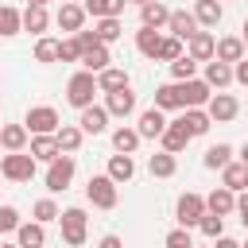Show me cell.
Here are the masks:
<instances>
[{"label": "cell", "instance_id": "cell-27", "mask_svg": "<svg viewBox=\"0 0 248 248\" xmlns=\"http://www.w3.org/2000/svg\"><path fill=\"white\" fill-rule=\"evenodd\" d=\"M178 120H182V128L190 132V140H194V136H205V132H209V124H213L205 108H182V116H178Z\"/></svg>", "mask_w": 248, "mask_h": 248}, {"label": "cell", "instance_id": "cell-19", "mask_svg": "<svg viewBox=\"0 0 248 248\" xmlns=\"http://www.w3.org/2000/svg\"><path fill=\"white\" fill-rule=\"evenodd\" d=\"M159 46H163V31L159 27H140L136 31V50L143 54V58H159Z\"/></svg>", "mask_w": 248, "mask_h": 248}, {"label": "cell", "instance_id": "cell-36", "mask_svg": "<svg viewBox=\"0 0 248 248\" xmlns=\"http://www.w3.org/2000/svg\"><path fill=\"white\" fill-rule=\"evenodd\" d=\"M124 85H128V74L116 70V66H105V70L97 74V89H101V93H116V89H124Z\"/></svg>", "mask_w": 248, "mask_h": 248}, {"label": "cell", "instance_id": "cell-31", "mask_svg": "<svg viewBox=\"0 0 248 248\" xmlns=\"http://www.w3.org/2000/svg\"><path fill=\"white\" fill-rule=\"evenodd\" d=\"M54 140H58V151H66V155H74V151L81 147V140H85V132H81L78 124H58V132H54Z\"/></svg>", "mask_w": 248, "mask_h": 248}, {"label": "cell", "instance_id": "cell-46", "mask_svg": "<svg viewBox=\"0 0 248 248\" xmlns=\"http://www.w3.org/2000/svg\"><path fill=\"white\" fill-rule=\"evenodd\" d=\"M167 248H194V236H190V229H170L167 232Z\"/></svg>", "mask_w": 248, "mask_h": 248}, {"label": "cell", "instance_id": "cell-29", "mask_svg": "<svg viewBox=\"0 0 248 248\" xmlns=\"http://www.w3.org/2000/svg\"><path fill=\"white\" fill-rule=\"evenodd\" d=\"M221 16H225L221 0H198V4H194V19H198V27H217Z\"/></svg>", "mask_w": 248, "mask_h": 248}, {"label": "cell", "instance_id": "cell-14", "mask_svg": "<svg viewBox=\"0 0 248 248\" xmlns=\"http://www.w3.org/2000/svg\"><path fill=\"white\" fill-rule=\"evenodd\" d=\"M54 23H58L62 31H70V35H74V31H81V27H85V8H81V4L62 0V8L54 12Z\"/></svg>", "mask_w": 248, "mask_h": 248}, {"label": "cell", "instance_id": "cell-1", "mask_svg": "<svg viewBox=\"0 0 248 248\" xmlns=\"http://www.w3.org/2000/svg\"><path fill=\"white\" fill-rule=\"evenodd\" d=\"M101 89H97V74H89V70H78L70 81H66V101L81 112L85 105H93V97H97Z\"/></svg>", "mask_w": 248, "mask_h": 248}, {"label": "cell", "instance_id": "cell-20", "mask_svg": "<svg viewBox=\"0 0 248 248\" xmlns=\"http://www.w3.org/2000/svg\"><path fill=\"white\" fill-rule=\"evenodd\" d=\"M248 50H244V43H240V35H225V39H217V46H213V58L217 62H240Z\"/></svg>", "mask_w": 248, "mask_h": 248}, {"label": "cell", "instance_id": "cell-56", "mask_svg": "<svg viewBox=\"0 0 248 248\" xmlns=\"http://www.w3.org/2000/svg\"><path fill=\"white\" fill-rule=\"evenodd\" d=\"M132 4H147V0H132Z\"/></svg>", "mask_w": 248, "mask_h": 248}, {"label": "cell", "instance_id": "cell-42", "mask_svg": "<svg viewBox=\"0 0 248 248\" xmlns=\"http://www.w3.org/2000/svg\"><path fill=\"white\" fill-rule=\"evenodd\" d=\"M58 213H62V209L54 205V198H39V202H35V209H31V217H35L39 225H50V221H58Z\"/></svg>", "mask_w": 248, "mask_h": 248}, {"label": "cell", "instance_id": "cell-23", "mask_svg": "<svg viewBox=\"0 0 248 248\" xmlns=\"http://www.w3.org/2000/svg\"><path fill=\"white\" fill-rule=\"evenodd\" d=\"M140 19H143V27H167V19H170V8L163 4V0H147V4H140Z\"/></svg>", "mask_w": 248, "mask_h": 248}, {"label": "cell", "instance_id": "cell-41", "mask_svg": "<svg viewBox=\"0 0 248 248\" xmlns=\"http://www.w3.org/2000/svg\"><path fill=\"white\" fill-rule=\"evenodd\" d=\"M202 163H205L209 170H221L225 163H232V147H229V143H213V147L205 151V159H202Z\"/></svg>", "mask_w": 248, "mask_h": 248}, {"label": "cell", "instance_id": "cell-16", "mask_svg": "<svg viewBox=\"0 0 248 248\" xmlns=\"http://www.w3.org/2000/svg\"><path fill=\"white\" fill-rule=\"evenodd\" d=\"M202 81H205L209 89H225V85L232 81V66H229V62L209 58V62H202Z\"/></svg>", "mask_w": 248, "mask_h": 248}, {"label": "cell", "instance_id": "cell-11", "mask_svg": "<svg viewBox=\"0 0 248 248\" xmlns=\"http://www.w3.org/2000/svg\"><path fill=\"white\" fill-rule=\"evenodd\" d=\"M19 19H23V31L27 35H46V27H50V12L43 8V4H27L23 12H19Z\"/></svg>", "mask_w": 248, "mask_h": 248}, {"label": "cell", "instance_id": "cell-30", "mask_svg": "<svg viewBox=\"0 0 248 248\" xmlns=\"http://www.w3.org/2000/svg\"><path fill=\"white\" fill-rule=\"evenodd\" d=\"M93 35H97V43H116L120 35H124V23H120V16H108V19H93Z\"/></svg>", "mask_w": 248, "mask_h": 248}, {"label": "cell", "instance_id": "cell-7", "mask_svg": "<svg viewBox=\"0 0 248 248\" xmlns=\"http://www.w3.org/2000/svg\"><path fill=\"white\" fill-rule=\"evenodd\" d=\"M202 213H205V198H202V194H194V190H186V194L178 198V205H174V217H178V225H182V229H198Z\"/></svg>", "mask_w": 248, "mask_h": 248}, {"label": "cell", "instance_id": "cell-6", "mask_svg": "<svg viewBox=\"0 0 248 248\" xmlns=\"http://www.w3.org/2000/svg\"><path fill=\"white\" fill-rule=\"evenodd\" d=\"M58 108H50V105H35V108H27V116H23V128L31 132V136H54L58 132Z\"/></svg>", "mask_w": 248, "mask_h": 248}, {"label": "cell", "instance_id": "cell-9", "mask_svg": "<svg viewBox=\"0 0 248 248\" xmlns=\"http://www.w3.org/2000/svg\"><path fill=\"white\" fill-rule=\"evenodd\" d=\"M182 89V108H205V101L213 97V89L202 81V78H190V81H178Z\"/></svg>", "mask_w": 248, "mask_h": 248}, {"label": "cell", "instance_id": "cell-25", "mask_svg": "<svg viewBox=\"0 0 248 248\" xmlns=\"http://www.w3.org/2000/svg\"><path fill=\"white\" fill-rule=\"evenodd\" d=\"M105 174H108V178H112L116 186H124V182H132V174H136V159H132V155H120V151H116V155L108 159V170H105Z\"/></svg>", "mask_w": 248, "mask_h": 248}, {"label": "cell", "instance_id": "cell-49", "mask_svg": "<svg viewBox=\"0 0 248 248\" xmlns=\"http://www.w3.org/2000/svg\"><path fill=\"white\" fill-rule=\"evenodd\" d=\"M236 213H240V225L248 229V190H240V198H236Z\"/></svg>", "mask_w": 248, "mask_h": 248}, {"label": "cell", "instance_id": "cell-18", "mask_svg": "<svg viewBox=\"0 0 248 248\" xmlns=\"http://www.w3.org/2000/svg\"><path fill=\"white\" fill-rule=\"evenodd\" d=\"M205 209L217 217H229V213H236V194L229 186H217L213 194H205Z\"/></svg>", "mask_w": 248, "mask_h": 248}, {"label": "cell", "instance_id": "cell-45", "mask_svg": "<svg viewBox=\"0 0 248 248\" xmlns=\"http://www.w3.org/2000/svg\"><path fill=\"white\" fill-rule=\"evenodd\" d=\"M178 54H186L182 39H174V35H163V46H159V58H155V62H174Z\"/></svg>", "mask_w": 248, "mask_h": 248}, {"label": "cell", "instance_id": "cell-53", "mask_svg": "<svg viewBox=\"0 0 248 248\" xmlns=\"http://www.w3.org/2000/svg\"><path fill=\"white\" fill-rule=\"evenodd\" d=\"M244 35H240V43H244V50H248V19H244V27H240Z\"/></svg>", "mask_w": 248, "mask_h": 248}, {"label": "cell", "instance_id": "cell-47", "mask_svg": "<svg viewBox=\"0 0 248 248\" xmlns=\"http://www.w3.org/2000/svg\"><path fill=\"white\" fill-rule=\"evenodd\" d=\"M16 229H19L16 205H0V236H4V232H16Z\"/></svg>", "mask_w": 248, "mask_h": 248}, {"label": "cell", "instance_id": "cell-44", "mask_svg": "<svg viewBox=\"0 0 248 248\" xmlns=\"http://www.w3.org/2000/svg\"><path fill=\"white\" fill-rule=\"evenodd\" d=\"M58 62H81V43H78V35L58 39Z\"/></svg>", "mask_w": 248, "mask_h": 248}, {"label": "cell", "instance_id": "cell-34", "mask_svg": "<svg viewBox=\"0 0 248 248\" xmlns=\"http://www.w3.org/2000/svg\"><path fill=\"white\" fill-rule=\"evenodd\" d=\"M147 170H151V178H170V174L178 170V159H174L170 151H155V155L147 159Z\"/></svg>", "mask_w": 248, "mask_h": 248}, {"label": "cell", "instance_id": "cell-35", "mask_svg": "<svg viewBox=\"0 0 248 248\" xmlns=\"http://www.w3.org/2000/svg\"><path fill=\"white\" fill-rule=\"evenodd\" d=\"M23 31V19H19V8L12 4H0V39H12Z\"/></svg>", "mask_w": 248, "mask_h": 248}, {"label": "cell", "instance_id": "cell-58", "mask_svg": "<svg viewBox=\"0 0 248 248\" xmlns=\"http://www.w3.org/2000/svg\"><path fill=\"white\" fill-rule=\"evenodd\" d=\"M70 4H81V0H70Z\"/></svg>", "mask_w": 248, "mask_h": 248}, {"label": "cell", "instance_id": "cell-40", "mask_svg": "<svg viewBox=\"0 0 248 248\" xmlns=\"http://www.w3.org/2000/svg\"><path fill=\"white\" fill-rule=\"evenodd\" d=\"M198 66H202V62H194L190 54H178V58L170 62V78H174V81H190V78H198Z\"/></svg>", "mask_w": 248, "mask_h": 248}, {"label": "cell", "instance_id": "cell-3", "mask_svg": "<svg viewBox=\"0 0 248 248\" xmlns=\"http://www.w3.org/2000/svg\"><path fill=\"white\" fill-rule=\"evenodd\" d=\"M0 178H8V182H31L35 178V155H27V151L0 155Z\"/></svg>", "mask_w": 248, "mask_h": 248}, {"label": "cell", "instance_id": "cell-4", "mask_svg": "<svg viewBox=\"0 0 248 248\" xmlns=\"http://www.w3.org/2000/svg\"><path fill=\"white\" fill-rule=\"evenodd\" d=\"M74 170H78V163H74V155H54L50 163H46V190L50 194H62L70 182H74Z\"/></svg>", "mask_w": 248, "mask_h": 248}, {"label": "cell", "instance_id": "cell-2", "mask_svg": "<svg viewBox=\"0 0 248 248\" xmlns=\"http://www.w3.org/2000/svg\"><path fill=\"white\" fill-rule=\"evenodd\" d=\"M58 225H62V240H66L70 248H81V244H85L89 217H85V209H81V205H70V209H62V213H58Z\"/></svg>", "mask_w": 248, "mask_h": 248}, {"label": "cell", "instance_id": "cell-55", "mask_svg": "<svg viewBox=\"0 0 248 248\" xmlns=\"http://www.w3.org/2000/svg\"><path fill=\"white\" fill-rule=\"evenodd\" d=\"M0 248H19V244H0Z\"/></svg>", "mask_w": 248, "mask_h": 248}, {"label": "cell", "instance_id": "cell-51", "mask_svg": "<svg viewBox=\"0 0 248 248\" xmlns=\"http://www.w3.org/2000/svg\"><path fill=\"white\" fill-rule=\"evenodd\" d=\"M213 248H240V240H232V236H225V232H221V236L213 240Z\"/></svg>", "mask_w": 248, "mask_h": 248}, {"label": "cell", "instance_id": "cell-21", "mask_svg": "<svg viewBox=\"0 0 248 248\" xmlns=\"http://www.w3.org/2000/svg\"><path fill=\"white\" fill-rule=\"evenodd\" d=\"M16 244H19V248H43V244H46V229H43L39 221H19Z\"/></svg>", "mask_w": 248, "mask_h": 248}, {"label": "cell", "instance_id": "cell-15", "mask_svg": "<svg viewBox=\"0 0 248 248\" xmlns=\"http://www.w3.org/2000/svg\"><path fill=\"white\" fill-rule=\"evenodd\" d=\"M213 46H217V39H213L209 31H202V27L186 39V54H190L194 62H209V58H213Z\"/></svg>", "mask_w": 248, "mask_h": 248}, {"label": "cell", "instance_id": "cell-37", "mask_svg": "<svg viewBox=\"0 0 248 248\" xmlns=\"http://www.w3.org/2000/svg\"><path fill=\"white\" fill-rule=\"evenodd\" d=\"M112 147H116L120 155H132V151L140 147V132H136V128H128V124L112 128Z\"/></svg>", "mask_w": 248, "mask_h": 248}, {"label": "cell", "instance_id": "cell-38", "mask_svg": "<svg viewBox=\"0 0 248 248\" xmlns=\"http://www.w3.org/2000/svg\"><path fill=\"white\" fill-rule=\"evenodd\" d=\"M31 155H35V163H50L62 151H58V140L54 136H31Z\"/></svg>", "mask_w": 248, "mask_h": 248}, {"label": "cell", "instance_id": "cell-24", "mask_svg": "<svg viewBox=\"0 0 248 248\" xmlns=\"http://www.w3.org/2000/svg\"><path fill=\"white\" fill-rule=\"evenodd\" d=\"M108 62H112V54H108V46H105V43H93V46H85V50H81V70H89V74H101Z\"/></svg>", "mask_w": 248, "mask_h": 248}, {"label": "cell", "instance_id": "cell-8", "mask_svg": "<svg viewBox=\"0 0 248 248\" xmlns=\"http://www.w3.org/2000/svg\"><path fill=\"white\" fill-rule=\"evenodd\" d=\"M205 112H209V120H213V124H229V120L240 112V105H236V97H232V93H213V97L205 101Z\"/></svg>", "mask_w": 248, "mask_h": 248}, {"label": "cell", "instance_id": "cell-52", "mask_svg": "<svg viewBox=\"0 0 248 248\" xmlns=\"http://www.w3.org/2000/svg\"><path fill=\"white\" fill-rule=\"evenodd\" d=\"M236 159H240V163L248 167V143H240V151H236Z\"/></svg>", "mask_w": 248, "mask_h": 248}, {"label": "cell", "instance_id": "cell-12", "mask_svg": "<svg viewBox=\"0 0 248 248\" xmlns=\"http://www.w3.org/2000/svg\"><path fill=\"white\" fill-rule=\"evenodd\" d=\"M78 128H81L85 136H101V132L108 128V112H105V105H85L81 116H78Z\"/></svg>", "mask_w": 248, "mask_h": 248}, {"label": "cell", "instance_id": "cell-54", "mask_svg": "<svg viewBox=\"0 0 248 248\" xmlns=\"http://www.w3.org/2000/svg\"><path fill=\"white\" fill-rule=\"evenodd\" d=\"M27 4H43V8H46V4H50V0H27Z\"/></svg>", "mask_w": 248, "mask_h": 248}, {"label": "cell", "instance_id": "cell-50", "mask_svg": "<svg viewBox=\"0 0 248 248\" xmlns=\"http://www.w3.org/2000/svg\"><path fill=\"white\" fill-rule=\"evenodd\" d=\"M97 248H124V240H120L116 232H108V236H101V240H97Z\"/></svg>", "mask_w": 248, "mask_h": 248}, {"label": "cell", "instance_id": "cell-17", "mask_svg": "<svg viewBox=\"0 0 248 248\" xmlns=\"http://www.w3.org/2000/svg\"><path fill=\"white\" fill-rule=\"evenodd\" d=\"M163 151H170V155H178V151H186V143H190V132L182 128V120H167V128H163Z\"/></svg>", "mask_w": 248, "mask_h": 248}, {"label": "cell", "instance_id": "cell-28", "mask_svg": "<svg viewBox=\"0 0 248 248\" xmlns=\"http://www.w3.org/2000/svg\"><path fill=\"white\" fill-rule=\"evenodd\" d=\"M27 136L31 132L23 124H0V147L4 151H23L27 147Z\"/></svg>", "mask_w": 248, "mask_h": 248}, {"label": "cell", "instance_id": "cell-48", "mask_svg": "<svg viewBox=\"0 0 248 248\" xmlns=\"http://www.w3.org/2000/svg\"><path fill=\"white\" fill-rule=\"evenodd\" d=\"M232 81H240V85H248V54H244L240 62H232Z\"/></svg>", "mask_w": 248, "mask_h": 248}, {"label": "cell", "instance_id": "cell-10", "mask_svg": "<svg viewBox=\"0 0 248 248\" xmlns=\"http://www.w3.org/2000/svg\"><path fill=\"white\" fill-rule=\"evenodd\" d=\"M105 112L108 116H132L136 112V93H132V85H124V89H116V93H105Z\"/></svg>", "mask_w": 248, "mask_h": 248}, {"label": "cell", "instance_id": "cell-26", "mask_svg": "<svg viewBox=\"0 0 248 248\" xmlns=\"http://www.w3.org/2000/svg\"><path fill=\"white\" fill-rule=\"evenodd\" d=\"M167 31L174 35V39H190L194 31H198V19H194V12H170V19H167Z\"/></svg>", "mask_w": 248, "mask_h": 248}, {"label": "cell", "instance_id": "cell-13", "mask_svg": "<svg viewBox=\"0 0 248 248\" xmlns=\"http://www.w3.org/2000/svg\"><path fill=\"white\" fill-rule=\"evenodd\" d=\"M163 128H167V116H163V108H143L140 112V124H136V132H140V140H159L163 136Z\"/></svg>", "mask_w": 248, "mask_h": 248}, {"label": "cell", "instance_id": "cell-57", "mask_svg": "<svg viewBox=\"0 0 248 248\" xmlns=\"http://www.w3.org/2000/svg\"><path fill=\"white\" fill-rule=\"evenodd\" d=\"M240 248H248V240H244V244H240Z\"/></svg>", "mask_w": 248, "mask_h": 248}, {"label": "cell", "instance_id": "cell-33", "mask_svg": "<svg viewBox=\"0 0 248 248\" xmlns=\"http://www.w3.org/2000/svg\"><path fill=\"white\" fill-rule=\"evenodd\" d=\"M155 108H163V112L182 108V89H178V81H167V85L155 89Z\"/></svg>", "mask_w": 248, "mask_h": 248}, {"label": "cell", "instance_id": "cell-22", "mask_svg": "<svg viewBox=\"0 0 248 248\" xmlns=\"http://www.w3.org/2000/svg\"><path fill=\"white\" fill-rule=\"evenodd\" d=\"M221 186H229L232 194H240V190H248V167H244L240 159H232V163H225V167H221Z\"/></svg>", "mask_w": 248, "mask_h": 248}, {"label": "cell", "instance_id": "cell-32", "mask_svg": "<svg viewBox=\"0 0 248 248\" xmlns=\"http://www.w3.org/2000/svg\"><path fill=\"white\" fill-rule=\"evenodd\" d=\"M124 4H128V0H81L85 16H93V19H108V16H120V12H124Z\"/></svg>", "mask_w": 248, "mask_h": 248}, {"label": "cell", "instance_id": "cell-39", "mask_svg": "<svg viewBox=\"0 0 248 248\" xmlns=\"http://www.w3.org/2000/svg\"><path fill=\"white\" fill-rule=\"evenodd\" d=\"M35 62H43V66L58 62V39H50V35H39V39H35Z\"/></svg>", "mask_w": 248, "mask_h": 248}, {"label": "cell", "instance_id": "cell-5", "mask_svg": "<svg viewBox=\"0 0 248 248\" xmlns=\"http://www.w3.org/2000/svg\"><path fill=\"white\" fill-rule=\"evenodd\" d=\"M85 198H89L97 209H116L120 190H116V182H112L108 174H93V178L85 182Z\"/></svg>", "mask_w": 248, "mask_h": 248}, {"label": "cell", "instance_id": "cell-43", "mask_svg": "<svg viewBox=\"0 0 248 248\" xmlns=\"http://www.w3.org/2000/svg\"><path fill=\"white\" fill-rule=\"evenodd\" d=\"M198 229H202V236H209V240H217L221 232H225V217H217V213H202V221H198Z\"/></svg>", "mask_w": 248, "mask_h": 248}]
</instances>
